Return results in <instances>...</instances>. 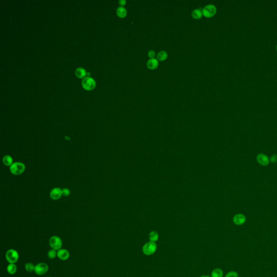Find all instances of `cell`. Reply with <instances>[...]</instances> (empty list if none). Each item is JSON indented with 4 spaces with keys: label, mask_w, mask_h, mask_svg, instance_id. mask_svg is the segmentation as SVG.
<instances>
[{
    "label": "cell",
    "mask_w": 277,
    "mask_h": 277,
    "mask_svg": "<svg viewBox=\"0 0 277 277\" xmlns=\"http://www.w3.org/2000/svg\"><path fill=\"white\" fill-rule=\"evenodd\" d=\"M246 221V217L244 214L239 213L235 215L233 218V221L236 225H242Z\"/></svg>",
    "instance_id": "9c48e42d"
},
{
    "label": "cell",
    "mask_w": 277,
    "mask_h": 277,
    "mask_svg": "<svg viewBox=\"0 0 277 277\" xmlns=\"http://www.w3.org/2000/svg\"><path fill=\"white\" fill-rule=\"evenodd\" d=\"M149 238L150 241L155 242L159 239V234L156 231H152L150 233Z\"/></svg>",
    "instance_id": "d6986e66"
},
{
    "label": "cell",
    "mask_w": 277,
    "mask_h": 277,
    "mask_svg": "<svg viewBox=\"0 0 277 277\" xmlns=\"http://www.w3.org/2000/svg\"><path fill=\"white\" fill-rule=\"evenodd\" d=\"M270 161L272 162L273 164H275L277 162V155L276 154H273L270 158Z\"/></svg>",
    "instance_id": "cb8c5ba5"
},
{
    "label": "cell",
    "mask_w": 277,
    "mask_h": 277,
    "mask_svg": "<svg viewBox=\"0 0 277 277\" xmlns=\"http://www.w3.org/2000/svg\"><path fill=\"white\" fill-rule=\"evenodd\" d=\"M5 258L10 264H15L19 260V255L17 251L14 249H9L5 254Z\"/></svg>",
    "instance_id": "3957f363"
},
{
    "label": "cell",
    "mask_w": 277,
    "mask_h": 277,
    "mask_svg": "<svg viewBox=\"0 0 277 277\" xmlns=\"http://www.w3.org/2000/svg\"><path fill=\"white\" fill-rule=\"evenodd\" d=\"M159 65V61L157 59H150L147 62V66L150 69H155Z\"/></svg>",
    "instance_id": "7c38bea8"
},
{
    "label": "cell",
    "mask_w": 277,
    "mask_h": 277,
    "mask_svg": "<svg viewBox=\"0 0 277 277\" xmlns=\"http://www.w3.org/2000/svg\"><path fill=\"white\" fill-rule=\"evenodd\" d=\"M202 13V15L207 18H212L216 14V7L212 4L207 5L203 8Z\"/></svg>",
    "instance_id": "277c9868"
},
{
    "label": "cell",
    "mask_w": 277,
    "mask_h": 277,
    "mask_svg": "<svg viewBox=\"0 0 277 277\" xmlns=\"http://www.w3.org/2000/svg\"><path fill=\"white\" fill-rule=\"evenodd\" d=\"M202 16V11L199 9H195L193 10L192 16L194 19H200Z\"/></svg>",
    "instance_id": "2e32d148"
},
{
    "label": "cell",
    "mask_w": 277,
    "mask_h": 277,
    "mask_svg": "<svg viewBox=\"0 0 277 277\" xmlns=\"http://www.w3.org/2000/svg\"><path fill=\"white\" fill-rule=\"evenodd\" d=\"M276 49H277V47H276Z\"/></svg>",
    "instance_id": "f1b7e54d"
},
{
    "label": "cell",
    "mask_w": 277,
    "mask_h": 277,
    "mask_svg": "<svg viewBox=\"0 0 277 277\" xmlns=\"http://www.w3.org/2000/svg\"><path fill=\"white\" fill-rule=\"evenodd\" d=\"M57 256L62 260H66L69 258L70 254L66 249H60L57 252Z\"/></svg>",
    "instance_id": "30bf717a"
},
{
    "label": "cell",
    "mask_w": 277,
    "mask_h": 277,
    "mask_svg": "<svg viewBox=\"0 0 277 277\" xmlns=\"http://www.w3.org/2000/svg\"><path fill=\"white\" fill-rule=\"evenodd\" d=\"M25 268L26 271L28 272H32L33 271H34V268L35 266L33 265V264L30 263H28L26 264L25 265Z\"/></svg>",
    "instance_id": "44dd1931"
},
{
    "label": "cell",
    "mask_w": 277,
    "mask_h": 277,
    "mask_svg": "<svg viewBox=\"0 0 277 277\" xmlns=\"http://www.w3.org/2000/svg\"><path fill=\"white\" fill-rule=\"evenodd\" d=\"M225 277H239V274L237 272L232 271L227 273Z\"/></svg>",
    "instance_id": "603a6c76"
},
{
    "label": "cell",
    "mask_w": 277,
    "mask_h": 277,
    "mask_svg": "<svg viewBox=\"0 0 277 277\" xmlns=\"http://www.w3.org/2000/svg\"><path fill=\"white\" fill-rule=\"evenodd\" d=\"M257 160L259 164L263 166H268L270 162V158L268 157V155H265L263 153H259L257 155Z\"/></svg>",
    "instance_id": "ba28073f"
},
{
    "label": "cell",
    "mask_w": 277,
    "mask_h": 277,
    "mask_svg": "<svg viewBox=\"0 0 277 277\" xmlns=\"http://www.w3.org/2000/svg\"><path fill=\"white\" fill-rule=\"evenodd\" d=\"M210 277V276H207V275H204V276H201V277Z\"/></svg>",
    "instance_id": "83f0119b"
},
{
    "label": "cell",
    "mask_w": 277,
    "mask_h": 277,
    "mask_svg": "<svg viewBox=\"0 0 277 277\" xmlns=\"http://www.w3.org/2000/svg\"><path fill=\"white\" fill-rule=\"evenodd\" d=\"M13 159L9 155H5L3 159V162L7 166H11L13 164Z\"/></svg>",
    "instance_id": "ac0fdd59"
},
{
    "label": "cell",
    "mask_w": 277,
    "mask_h": 277,
    "mask_svg": "<svg viewBox=\"0 0 277 277\" xmlns=\"http://www.w3.org/2000/svg\"><path fill=\"white\" fill-rule=\"evenodd\" d=\"M119 3L121 5H125L126 3V0H120L119 1Z\"/></svg>",
    "instance_id": "4316f807"
},
{
    "label": "cell",
    "mask_w": 277,
    "mask_h": 277,
    "mask_svg": "<svg viewBox=\"0 0 277 277\" xmlns=\"http://www.w3.org/2000/svg\"><path fill=\"white\" fill-rule=\"evenodd\" d=\"M157 249V245L155 242L149 241L144 245L142 247L143 253L146 255H150L155 253Z\"/></svg>",
    "instance_id": "7a4b0ae2"
},
{
    "label": "cell",
    "mask_w": 277,
    "mask_h": 277,
    "mask_svg": "<svg viewBox=\"0 0 277 277\" xmlns=\"http://www.w3.org/2000/svg\"><path fill=\"white\" fill-rule=\"evenodd\" d=\"M25 168L26 167L24 164L21 162H16L10 167V171L15 175H19L24 173Z\"/></svg>",
    "instance_id": "6da1fadb"
},
{
    "label": "cell",
    "mask_w": 277,
    "mask_h": 277,
    "mask_svg": "<svg viewBox=\"0 0 277 277\" xmlns=\"http://www.w3.org/2000/svg\"><path fill=\"white\" fill-rule=\"evenodd\" d=\"M127 10L126 9L125 7L122 6L118 7L117 10V16L121 18H125L127 15Z\"/></svg>",
    "instance_id": "4fadbf2b"
},
{
    "label": "cell",
    "mask_w": 277,
    "mask_h": 277,
    "mask_svg": "<svg viewBox=\"0 0 277 277\" xmlns=\"http://www.w3.org/2000/svg\"><path fill=\"white\" fill-rule=\"evenodd\" d=\"M57 251L54 250L53 249H51L48 253V257H49V258L51 259L55 258L57 257Z\"/></svg>",
    "instance_id": "7402d4cb"
},
{
    "label": "cell",
    "mask_w": 277,
    "mask_h": 277,
    "mask_svg": "<svg viewBox=\"0 0 277 277\" xmlns=\"http://www.w3.org/2000/svg\"><path fill=\"white\" fill-rule=\"evenodd\" d=\"M82 85L84 89L90 90L95 88L96 82L93 78L90 77H86L82 81Z\"/></svg>",
    "instance_id": "8992f818"
},
{
    "label": "cell",
    "mask_w": 277,
    "mask_h": 277,
    "mask_svg": "<svg viewBox=\"0 0 277 277\" xmlns=\"http://www.w3.org/2000/svg\"><path fill=\"white\" fill-rule=\"evenodd\" d=\"M7 272L10 274H14L17 271V266L14 264H10L7 268Z\"/></svg>",
    "instance_id": "e0dca14e"
},
{
    "label": "cell",
    "mask_w": 277,
    "mask_h": 277,
    "mask_svg": "<svg viewBox=\"0 0 277 277\" xmlns=\"http://www.w3.org/2000/svg\"><path fill=\"white\" fill-rule=\"evenodd\" d=\"M156 57L158 60L160 61H164L168 57V54L164 51H161L158 53Z\"/></svg>",
    "instance_id": "9a60e30c"
},
{
    "label": "cell",
    "mask_w": 277,
    "mask_h": 277,
    "mask_svg": "<svg viewBox=\"0 0 277 277\" xmlns=\"http://www.w3.org/2000/svg\"><path fill=\"white\" fill-rule=\"evenodd\" d=\"M62 195V189L59 187L53 189L50 193V197L53 200H57L60 199Z\"/></svg>",
    "instance_id": "8fae6325"
},
{
    "label": "cell",
    "mask_w": 277,
    "mask_h": 277,
    "mask_svg": "<svg viewBox=\"0 0 277 277\" xmlns=\"http://www.w3.org/2000/svg\"><path fill=\"white\" fill-rule=\"evenodd\" d=\"M49 245L52 249L58 251L60 249L62 246V241L61 238L57 236H53L52 237L49 241Z\"/></svg>",
    "instance_id": "5b68a950"
},
{
    "label": "cell",
    "mask_w": 277,
    "mask_h": 277,
    "mask_svg": "<svg viewBox=\"0 0 277 277\" xmlns=\"http://www.w3.org/2000/svg\"><path fill=\"white\" fill-rule=\"evenodd\" d=\"M75 74L79 78H83L86 75V71L82 68H79L75 71Z\"/></svg>",
    "instance_id": "ffe728a7"
},
{
    "label": "cell",
    "mask_w": 277,
    "mask_h": 277,
    "mask_svg": "<svg viewBox=\"0 0 277 277\" xmlns=\"http://www.w3.org/2000/svg\"><path fill=\"white\" fill-rule=\"evenodd\" d=\"M223 275L224 272L222 270L219 268H215L211 273V277H222Z\"/></svg>",
    "instance_id": "5bb4252c"
},
{
    "label": "cell",
    "mask_w": 277,
    "mask_h": 277,
    "mask_svg": "<svg viewBox=\"0 0 277 277\" xmlns=\"http://www.w3.org/2000/svg\"><path fill=\"white\" fill-rule=\"evenodd\" d=\"M48 268H49L47 264L44 263H39L36 266H35L34 272L38 275L42 276L47 273L48 271Z\"/></svg>",
    "instance_id": "52a82bcc"
},
{
    "label": "cell",
    "mask_w": 277,
    "mask_h": 277,
    "mask_svg": "<svg viewBox=\"0 0 277 277\" xmlns=\"http://www.w3.org/2000/svg\"><path fill=\"white\" fill-rule=\"evenodd\" d=\"M148 57L150 59H153L154 58V57H155V53L154 51H152L151 50L150 51H149L148 53Z\"/></svg>",
    "instance_id": "484cf974"
},
{
    "label": "cell",
    "mask_w": 277,
    "mask_h": 277,
    "mask_svg": "<svg viewBox=\"0 0 277 277\" xmlns=\"http://www.w3.org/2000/svg\"><path fill=\"white\" fill-rule=\"evenodd\" d=\"M70 191L68 188H64L62 189V195L65 197H68L70 194Z\"/></svg>",
    "instance_id": "d4e9b609"
}]
</instances>
